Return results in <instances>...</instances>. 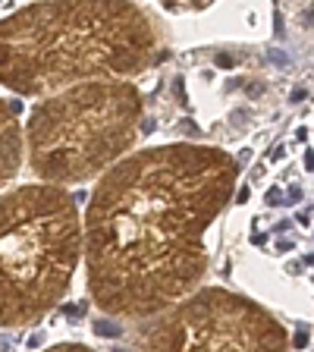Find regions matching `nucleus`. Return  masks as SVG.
<instances>
[{"label":"nucleus","instance_id":"f03ea898","mask_svg":"<svg viewBox=\"0 0 314 352\" xmlns=\"http://www.w3.org/2000/svg\"><path fill=\"white\" fill-rule=\"evenodd\" d=\"M164 54L135 0H35L3 19L0 82L19 98H47L85 82H132Z\"/></svg>","mask_w":314,"mask_h":352},{"label":"nucleus","instance_id":"0eeeda50","mask_svg":"<svg viewBox=\"0 0 314 352\" xmlns=\"http://www.w3.org/2000/svg\"><path fill=\"white\" fill-rule=\"evenodd\" d=\"M157 3L167 7V10H173V13H192V10L208 7L211 0H157Z\"/></svg>","mask_w":314,"mask_h":352},{"label":"nucleus","instance_id":"f257e3e1","mask_svg":"<svg viewBox=\"0 0 314 352\" xmlns=\"http://www.w3.org/2000/svg\"><path fill=\"white\" fill-rule=\"evenodd\" d=\"M239 186V164L214 145H154L101 176L85 223V289L101 311L157 321L205 283L208 230Z\"/></svg>","mask_w":314,"mask_h":352},{"label":"nucleus","instance_id":"39448f33","mask_svg":"<svg viewBox=\"0 0 314 352\" xmlns=\"http://www.w3.org/2000/svg\"><path fill=\"white\" fill-rule=\"evenodd\" d=\"M139 352H293L289 333L261 305L223 286H201L151 321Z\"/></svg>","mask_w":314,"mask_h":352},{"label":"nucleus","instance_id":"20e7f679","mask_svg":"<svg viewBox=\"0 0 314 352\" xmlns=\"http://www.w3.org/2000/svg\"><path fill=\"white\" fill-rule=\"evenodd\" d=\"M0 255L3 327H32L66 299L79 258H85V223L69 189L25 183L3 192Z\"/></svg>","mask_w":314,"mask_h":352},{"label":"nucleus","instance_id":"7ed1b4c3","mask_svg":"<svg viewBox=\"0 0 314 352\" xmlns=\"http://www.w3.org/2000/svg\"><path fill=\"white\" fill-rule=\"evenodd\" d=\"M145 98L129 79H104L38 98L25 120V157L38 183L82 186L129 157Z\"/></svg>","mask_w":314,"mask_h":352},{"label":"nucleus","instance_id":"6e6552de","mask_svg":"<svg viewBox=\"0 0 314 352\" xmlns=\"http://www.w3.org/2000/svg\"><path fill=\"white\" fill-rule=\"evenodd\" d=\"M44 352H98V349H91L85 343H57V346H47Z\"/></svg>","mask_w":314,"mask_h":352},{"label":"nucleus","instance_id":"423d86ee","mask_svg":"<svg viewBox=\"0 0 314 352\" xmlns=\"http://www.w3.org/2000/svg\"><path fill=\"white\" fill-rule=\"evenodd\" d=\"M25 151V135H19L16 117L10 113V104H3V179H13L19 170V154Z\"/></svg>","mask_w":314,"mask_h":352}]
</instances>
